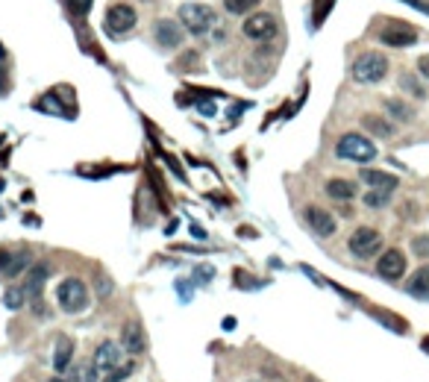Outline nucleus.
Wrapping results in <instances>:
<instances>
[{"label": "nucleus", "mask_w": 429, "mask_h": 382, "mask_svg": "<svg viewBox=\"0 0 429 382\" xmlns=\"http://www.w3.org/2000/svg\"><path fill=\"white\" fill-rule=\"evenodd\" d=\"M409 294L420 297V300H429V265L420 268L412 279H409Z\"/></svg>", "instance_id": "20"}, {"label": "nucleus", "mask_w": 429, "mask_h": 382, "mask_svg": "<svg viewBox=\"0 0 429 382\" xmlns=\"http://www.w3.org/2000/svg\"><path fill=\"white\" fill-rule=\"evenodd\" d=\"M153 36H156V44H159V47H165V51H174V47L182 44L185 27H180V24L171 21V18H162V21H156Z\"/></svg>", "instance_id": "10"}, {"label": "nucleus", "mask_w": 429, "mask_h": 382, "mask_svg": "<svg viewBox=\"0 0 429 382\" xmlns=\"http://www.w3.org/2000/svg\"><path fill=\"white\" fill-rule=\"evenodd\" d=\"M65 379H68V382H100V371L94 368V365L77 362V365H68Z\"/></svg>", "instance_id": "15"}, {"label": "nucleus", "mask_w": 429, "mask_h": 382, "mask_svg": "<svg viewBox=\"0 0 429 382\" xmlns=\"http://www.w3.org/2000/svg\"><path fill=\"white\" fill-rule=\"evenodd\" d=\"M376 271L386 279H400L406 274V256H403V250H386L376 262Z\"/></svg>", "instance_id": "12"}, {"label": "nucleus", "mask_w": 429, "mask_h": 382, "mask_svg": "<svg viewBox=\"0 0 429 382\" xmlns=\"http://www.w3.org/2000/svg\"><path fill=\"white\" fill-rule=\"evenodd\" d=\"M24 300H27V291L18 289V285H12V289L4 294V306H6V309H12V312H18V309L24 306Z\"/></svg>", "instance_id": "25"}, {"label": "nucleus", "mask_w": 429, "mask_h": 382, "mask_svg": "<svg viewBox=\"0 0 429 382\" xmlns=\"http://www.w3.org/2000/svg\"><path fill=\"white\" fill-rule=\"evenodd\" d=\"M400 88H406L409 94H415V98H426V88L418 83V77H412V74H403L400 77Z\"/></svg>", "instance_id": "26"}, {"label": "nucleus", "mask_w": 429, "mask_h": 382, "mask_svg": "<svg viewBox=\"0 0 429 382\" xmlns=\"http://www.w3.org/2000/svg\"><path fill=\"white\" fill-rule=\"evenodd\" d=\"M391 195H394V191H388V188H371L365 195V206L368 209H383V206H388Z\"/></svg>", "instance_id": "22"}, {"label": "nucleus", "mask_w": 429, "mask_h": 382, "mask_svg": "<svg viewBox=\"0 0 429 382\" xmlns=\"http://www.w3.org/2000/svg\"><path fill=\"white\" fill-rule=\"evenodd\" d=\"M71 359H74V344H71L68 339H59V344H56V356H53V368L56 371H68V365H71Z\"/></svg>", "instance_id": "21"}, {"label": "nucleus", "mask_w": 429, "mask_h": 382, "mask_svg": "<svg viewBox=\"0 0 429 382\" xmlns=\"http://www.w3.org/2000/svg\"><path fill=\"white\" fill-rule=\"evenodd\" d=\"M91 4H94V0H71V6H74V12H77V15H88Z\"/></svg>", "instance_id": "29"}, {"label": "nucleus", "mask_w": 429, "mask_h": 382, "mask_svg": "<svg viewBox=\"0 0 429 382\" xmlns=\"http://www.w3.org/2000/svg\"><path fill=\"white\" fill-rule=\"evenodd\" d=\"M130 373H133V365H124L121 371H115V373H103L100 382H124Z\"/></svg>", "instance_id": "27"}, {"label": "nucleus", "mask_w": 429, "mask_h": 382, "mask_svg": "<svg viewBox=\"0 0 429 382\" xmlns=\"http://www.w3.org/2000/svg\"><path fill=\"white\" fill-rule=\"evenodd\" d=\"M359 180L368 182L371 188H388V191L397 188V177H394V174H386V171H371V168H365V171L359 174Z\"/></svg>", "instance_id": "16"}, {"label": "nucleus", "mask_w": 429, "mask_h": 382, "mask_svg": "<svg viewBox=\"0 0 429 382\" xmlns=\"http://www.w3.org/2000/svg\"><path fill=\"white\" fill-rule=\"evenodd\" d=\"M56 300H59V309H62V312H68V315H80V312H86L88 303H91L86 282H83V279H74V277L59 282Z\"/></svg>", "instance_id": "2"}, {"label": "nucleus", "mask_w": 429, "mask_h": 382, "mask_svg": "<svg viewBox=\"0 0 429 382\" xmlns=\"http://www.w3.org/2000/svg\"><path fill=\"white\" fill-rule=\"evenodd\" d=\"M379 41H383L386 47H397V51H403V47H412L418 41V30L406 21H391L379 30Z\"/></svg>", "instance_id": "7"}, {"label": "nucleus", "mask_w": 429, "mask_h": 382, "mask_svg": "<svg viewBox=\"0 0 429 382\" xmlns=\"http://www.w3.org/2000/svg\"><path fill=\"white\" fill-rule=\"evenodd\" d=\"M326 195L332 200H353L356 197V182H350V180H329L326 182Z\"/></svg>", "instance_id": "18"}, {"label": "nucleus", "mask_w": 429, "mask_h": 382, "mask_svg": "<svg viewBox=\"0 0 429 382\" xmlns=\"http://www.w3.org/2000/svg\"><path fill=\"white\" fill-rule=\"evenodd\" d=\"M124 344H118V341H103L98 350H94V356H91V365L100 371V376L103 373H109V371H115V368H121V362H124Z\"/></svg>", "instance_id": "8"}, {"label": "nucleus", "mask_w": 429, "mask_h": 382, "mask_svg": "<svg viewBox=\"0 0 429 382\" xmlns=\"http://www.w3.org/2000/svg\"><path fill=\"white\" fill-rule=\"evenodd\" d=\"M242 33L253 41H268V38L276 36V18L268 15V12H256L242 24Z\"/></svg>", "instance_id": "9"}, {"label": "nucleus", "mask_w": 429, "mask_h": 382, "mask_svg": "<svg viewBox=\"0 0 429 382\" xmlns=\"http://www.w3.org/2000/svg\"><path fill=\"white\" fill-rule=\"evenodd\" d=\"M418 71H420V77H423V80H429V53L418 59Z\"/></svg>", "instance_id": "30"}, {"label": "nucleus", "mask_w": 429, "mask_h": 382, "mask_svg": "<svg viewBox=\"0 0 429 382\" xmlns=\"http://www.w3.org/2000/svg\"><path fill=\"white\" fill-rule=\"evenodd\" d=\"M415 250H418V256H426L429 253V238H415Z\"/></svg>", "instance_id": "31"}, {"label": "nucleus", "mask_w": 429, "mask_h": 382, "mask_svg": "<svg viewBox=\"0 0 429 382\" xmlns=\"http://www.w3.org/2000/svg\"><path fill=\"white\" fill-rule=\"evenodd\" d=\"M362 127H365L368 133L379 135V138H391V135H394V127L386 121V118H376V115H365V118H362Z\"/></svg>", "instance_id": "19"}, {"label": "nucleus", "mask_w": 429, "mask_h": 382, "mask_svg": "<svg viewBox=\"0 0 429 382\" xmlns=\"http://www.w3.org/2000/svg\"><path fill=\"white\" fill-rule=\"evenodd\" d=\"M195 277H197V282H209V279L214 277V268H212V265H200V268L195 271Z\"/></svg>", "instance_id": "28"}, {"label": "nucleus", "mask_w": 429, "mask_h": 382, "mask_svg": "<svg viewBox=\"0 0 429 382\" xmlns=\"http://www.w3.org/2000/svg\"><path fill=\"white\" fill-rule=\"evenodd\" d=\"M386 109L391 112V118H397V121H412L415 118V109L409 103H403V100H388Z\"/></svg>", "instance_id": "24"}, {"label": "nucleus", "mask_w": 429, "mask_h": 382, "mask_svg": "<svg viewBox=\"0 0 429 382\" xmlns=\"http://www.w3.org/2000/svg\"><path fill=\"white\" fill-rule=\"evenodd\" d=\"M350 253L359 256V259H371L383 250V235H379L373 227H359L353 235H350Z\"/></svg>", "instance_id": "6"}, {"label": "nucleus", "mask_w": 429, "mask_h": 382, "mask_svg": "<svg viewBox=\"0 0 429 382\" xmlns=\"http://www.w3.org/2000/svg\"><path fill=\"white\" fill-rule=\"evenodd\" d=\"M306 221H309V229H312L318 238H329V235H336V229H338L332 212H326L321 206H309L306 209Z\"/></svg>", "instance_id": "11"}, {"label": "nucleus", "mask_w": 429, "mask_h": 382, "mask_svg": "<svg viewBox=\"0 0 429 382\" xmlns=\"http://www.w3.org/2000/svg\"><path fill=\"white\" fill-rule=\"evenodd\" d=\"M9 256H12V253H6V250H0V274H4V268H6V262H9Z\"/></svg>", "instance_id": "33"}, {"label": "nucleus", "mask_w": 429, "mask_h": 382, "mask_svg": "<svg viewBox=\"0 0 429 382\" xmlns=\"http://www.w3.org/2000/svg\"><path fill=\"white\" fill-rule=\"evenodd\" d=\"M336 156L344 159V162H356V165H365L371 159H376V145L371 138L359 135V133H347L338 138L336 145Z\"/></svg>", "instance_id": "1"}, {"label": "nucleus", "mask_w": 429, "mask_h": 382, "mask_svg": "<svg viewBox=\"0 0 429 382\" xmlns=\"http://www.w3.org/2000/svg\"><path fill=\"white\" fill-rule=\"evenodd\" d=\"M47 274H51V268H47V265H33V271H27V285H24V291H27L30 300H38Z\"/></svg>", "instance_id": "14"}, {"label": "nucleus", "mask_w": 429, "mask_h": 382, "mask_svg": "<svg viewBox=\"0 0 429 382\" xmlns=\"http://www.w3.org/2000/svg\"><path fill=\"white\" fill-rule=\"evenodd\" d=\"M103 24H106V33H109L112 38H118V36H127V33L135 27L138 15H135V9H133L130 4H112V6L106 9Z\"/></svg>", "instance_id": "5"}, {"label": "nucleus", "mask_w": 429, "mask_h": 382, "mask_svg": "<svg viewBox=\"0 0 429 382\" xmlns=\"http://www.w3.org/2000/svg\"><path fill=\"white\" fill-rule=\"evenodd\" d=\"M180 24L192 36H203L212 30V24H218V15L206 4H185V6H180Z\"/></svg>", "instance_id": "4"}, {"label": "nucleus", "mask_w": 429, "mask_h": 382, "mask_svg": "<svg viewBox=\"0 0 429 382\" xmlns=\"http://www.w3.org/2000/svg\"><path fill=\"white\" fill-rule=\"evenodd\" d=\"M386 74H388V59L383 53H376V51H368L353 62V80L362 83V86L386 80Z\"/></svg>", "instance_id": "3"}, {"label": "nucleus", "mask_w": 429, "mask_h": 382, "mask_svg": "<svg viewBox=\"0 0 429 382\" xmlns=\"http://www.w3.org/2000/svg\"><path fill=\"white\" fill-rule=\"evenodd\" d=\"M200 112H203V115H214V103H209V100H200Z\"/></svg>", "instance_id": "32"}, {"label": "nucleus", "mask_w": 429, "mask_h": 382, "mask_svg": "<svg viewBox=\"0 0 429 382\" xmlns=\"http://www.w3.org/2000/svg\"><path fill=\"white\" fill-rule=\"evenodd\" d=\"M259 4H262V0H224V9H227L229 15H247V12H253Z\"/></svg>", "instance_id": "23"}, {"label": "nucleus", "mask_w": 429, "mask_h": 382, "mask_svg": "<svg viewBox=\"0 0 429 382\" xmlns=\"http://www.w3.org/2000/svg\"><path fill=\"white\" fill-rule=\"evenodd\" d=\"M121 344H124V350L127 353H133V356H138V353H145V347H148V339H145V329H141L135 321H130L124 329H121Z\"/></svg>", "instance_id": "13"}, {"label": "nucleus", "mask_w": 429, "mask_h": 382, "mask_svg": "<svg viewBox=\"0 0 429 382\" xmlns=\"http://www.w3.org/2000/svg\"><path fill=\"white\" fill-rule=\"evenodd\" d=\"M192 232H195V235H197V238H206V229H203V227H200V224H192Z\"/></svg>", "instance_id": "34"}, {"label": "nucleus", "mask_w": 429, "mask_h": 382, "mask_svg": "<svg viewBox=\"0 0 429 382\" xmlns=\"http://www.w3.org/2000/svg\"><path fill=\"white\" fill-rule=\"evenodd\" d=\"M33 265V256H30V250H18V253H12L9 256V262H6V268H4V277H21L24 271H27Z\"/></svg>", "instance_id": "17"}, {"label": "nucleus", "mask_w": 429, "mask_h": 382, "mask_svg": "<svg viewBox=\"0 0 429 382\" xmlns=\"http://www.w3.org/2000/svg\"><path fill=\"white\" fill-rule=\"evenodd\" d=\"M47 382H68V379H59V376H56V379H47Z\"/></svg>", "instance_id": "35"}]
</instances>
